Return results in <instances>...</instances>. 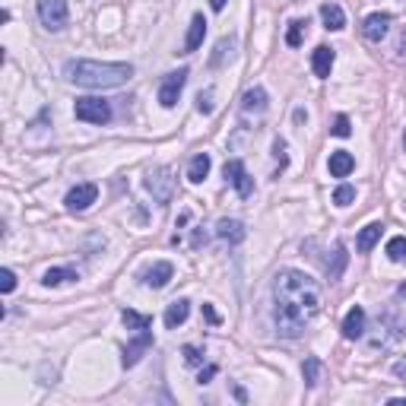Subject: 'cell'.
<instances>
[{"label": "cell", "mask_w": 406, "mask_h": 406, "mask_svg": "<svg viewBox=\"0 0 406 406\" xmlns=\"http://www.w3.org/2000/svg\"><path fill=\"white\" fill-rule=\"evenodd\" d=\"M321 286L301 270H279L273 279V321L279 337L295 339L305 333L311 321L321 315Z\"/></svg>", "instance_id": "obj_1"}, {"label": "cell", "mask_w": 406, "mask_h": 406, "mask_svg": "<svg viewBox=\"0 0 406 406\" xmlns=\"http://www.w3.org/2000/svg\"><path fill=\"white\" fill-rule=\"evenodd\" d=\"M64 76L83 89H114L134 76V67L130 64H108V60H70L64 67Z\"/></svg>", "instance_id": "obj_2"}, {"label": "cell", "mask_w": 406, "mask_h": 406, "mask_svg": "<svg viewBox=\"0 0 406 406\" xmlns=\"http://www.w3.org/2000/svg\"><path fill=\"white\" fill-rule=\"evenodd\" d=\"M146 191L152 194V200H156L159 206L172 203V197H175V178H172V168H168V166L152 168V172L146 175Z\"/></svg>", "instance_id": "obj_3"}, {"label": "cell", "mask_w": 406, "mask_h": 406, "mask_svg": "<svg viewBox=\"0 0 406 406\" xmlns=\"http://www.w3.org/2000/svg\"><path fill=\"white\" fill-rule=\"evenodd\" d=\"M73 114L76 121H86V124H108L112 121V105H108L105 98H76V105H73Z\"/></svg>", "instance_id": "obj_4"}, {"label": "cell", "mask_w": 406, "mask_h": 406, "mask_svg": "<svg viewBox=\"0 0 406 406\" xmlns=\"http://www.w3.org/2000/svg\"><path fill=\"white\" fill-rule=\"evenodd\" d=\"M38 19H42L45 29L60 32L64 26H67V19H70L67 0H38Z\"/></svg>", "instance_id": "obj_5"}, {"label": "cell", "mask_w": 406, "mask_h": 406, "mask_svg": "<svg viewBox=\"0 0 406 406\" xmlns=\"http://www.w3.org/2000/svg\"><path fill=\"white\" fill-rule=\"evenodd\" d=\"M98 197V184H92V181H83V184H76V188L67 191V197H64V206H67L70 213H86L96 203Z\"/></svg>", "instance_id": "obj_6"}, {"label": "cell", "mask_w": 406, "mask_h": 406, "mask_svg": "<svg viewBox=\"0 0 406 406\" xmlns=\"http://www.w3.org/2000/svg\"><path fill=\"white\" fill-rule=\"evenodd\" d=\"M222 172H226L229 184L238 191V197H251V194H254V178L248 175V168H245V162H241V159H229Z\"/></svg>", "instance_id": "obj_7"}, {"label": "cell", "mask_w": 406, "mask_h": 406, "mask_svg": "<svg viewBox=\"0 0 406 406\" xmlns=\"http://www.w3.org/2000/svg\"><path fill=\"white\" fill-rule=\"evenodd\" d=\"M184 83H188V70L181 67L178 73H168L162 83H159V102H162V108H175L178 105V96L181 89H184Z\"/></svg>", "instance_id": "obj_8"}, {"label": "cell", "mask_w": 406, "mask_h": 406, "mask_svg": "<svg viewBox=\"0 0 406 406\" xmlns=\"http://www.w3.org/2000/svg\"><path fill=\"white\" fill-rule=\"evenodd\" d=\"M150 346H152V330L146 327V330L136 333V337L127 343V349H124V369H134L136 362L143 359V353H146Z\"/></svg>", "instance_id": "obj_9"}, {"label": "cell", "mask_w": 406, "mask_h": 406, "mask_svg": "<svg viewBox=\"0 0 406 406\" xmlns=\"http://www.w3.org/2000/svg\"><path fill=\"white\" fill-rule=\"evenodd\" d=\"M391 23H394L391 13H371V16H365V23H362V35L369 38V42H381V38L391 32Z\"/></svg>", "instance_id": "obj_10"}, {"label": "cell", "mask_w": 406, "mask_h": 406, "mask_svg": "<svg viewBox=\"0 0 406 406\" xmlns=\"http://www.w3.org/2000/svg\"><path fill=\"white\" fill-rule=\"evenodd\" d=\"M216 238L226 241V245H241V241L248 238V229H245V222H238V219H219Z\"/></svg>", "instance_id": "obj_11"}, {"label": "cell", "mask_w": 406, "mask_h": 406, "mask_svg": "<svg viewBox=\"0 0 406 406\" xmlns=\"http://www.w3.org/2000/svg\"><path fill=\"white\" fill-rule=\"evenodd\" d=\"M365 308L362 305H353V308L346 311V317H343V337L346 339H359L362 333H365Z\"/></svg>", "instance_id": "obj_12"}, {"label": "cell", "mask_w": 406, "mask_h": 406, "mask_svg": "<svg viewBox=\"0 0 406 406\" xmlns=\"http://www.w3.org/2000/svg\"><path fill=\"white\" fill-rule=\"evenodd\" d=\"M172 276H175V267H172V263H168V261H159V263H152L150 270L143 273V283L150 289H166Z\"/></svg>", "instance_id": "obj_13"}, {"label": "cell", "mask_w": 406, "mask_h": 406, "mask_svg": "<svg viewBox=\"0 0 406 406\" xmlns=\"http://www.w3.org/2000/svg\"><path fill=\"white\" fill-rule=\"evenodd\" d=\"M333 60H337V54H333V48L327 45H317L315 51H311V70H315V76H321V80H327L333 70Z\"/></svg>", "instance_id": "obj_14"}, {"label": "cell", "mask_w": 406, "mask_h": 406, "mask_svg": "<svg viewBox=\"0 0 406 406\" xmlns=\"http://www.w3.org/2000/svg\"><path fill=\"white\" fill-rule=\"evenodd\" d=\"M327 168H330V175H333V178H346V175L355 168L353 152H346V150L330 152V162H327Z\"/></svg>", "instance_id": "obj_15"}, {"label": "cell", "mask_w": 406, "mask_h": 406, "mask_svg": "<svg viewBox=\"0 0 406 406\" xmlns=\"http://www.w3.org/2000/svg\"><path fill=\"white\" fill-rule=\"evenodd\" d=\"M241 112L245 114H263L267 112V92H263V86H254V89L245 92V98H241Z\"/></svg>", "instance_id": "obj_16"}, {"label": "cell", "mask_w": 406, "mask_h": 406, "mask_svg": "<svg viewBox=\"0 0 406 406\" xmlns=\"http://www.w3.org/2000/svg\"><path fill=\"white\" fill-rule=\"evenodd\" d=\"M188 315H191V301L188 299H175L172 305L166 308V327H168V330L181 327V324L188 321Z\"/></svg>", "instance_id": "obj_17"}, {"label": "cell", "mask_w": 406, "mask_h": 406, "mask_svg": "<svg viewBox=\"0 0 406 406\" xmlns=\"http://www.w3.org/2000/svg\"><path fill=\"white\" fill-rule=\"evenodd\" d=\"M203 35H206V19H203V13H197L194 19H191V29H188V38H184V54L197 51V48L203 45Z\"/></svg>", "instance_id": "obj_18"}, {"label": "cell", "mask_w": 406, "mask_h": 406, "mask_svg": "<svg viewBox=\"0 0 406 406\" xmlns=\"http://www.w3.org/2000/svg\"><path fill=\"white\" fill-rule=\"evenodd\" d=\"M346 263H349L346 245H337V248H333V257H327V263H324V270H327V276L330 279H339L343 276V270H346Z\"/></svg>", "instance_id": "obj_19"}, {"label": "cell", "mask_w": 406, "mask_h": 406, "mask_svg": "<svg viewBox=\"0 0 406 406\" xmlns=\"http://www.w3.org/2000/svg\"><path fill=\"white\" fill-rule=\"evenodd\" d=\"M210 168H213V159L206 156V152H197V156L191 159V166H188V181L191 184H200V181L210 175Z\"/></svg>", "instance_id": "obj_20"}, {"label": "cell", "mask_w": 406, "mask_h": 406, "mask_svg": "<svg viewBox=\"0 0 406 406\" xmlns=\"http://www.w3.org/2000/svg\"><path fill=\"white\" fill-rule=\"evenodd\" d=\"M321 19H324V29H330V32H339L343 26H346V13L339 10V3H324Z\"/></svg>", "instance_id": "obj_21"}, {"label": "cell", "mask_w": 406, "mask_h": 406, "mask_svg": "<svg viewBox=\"0 0 406 406\" xmlns=\"http://www.w3.org/2000/svg\"><path fill=\"white\" fill-rule=\"evenodd\" d=\"M381 232H384V226H381V222H369V226H365V229L359 232V241H355V248H359L362 254H369V251L378 245Z\"/></svg>", "instance_id": "obj_22"}, {"label": "cell", "mask_w": 406, "mask_h": 406, "mask_svg": "<svg viewBox=\"0 0 406 406\" xmlns=\"http://www.w3.org/2000/svg\"><path fill=\"white\" fill-rule=\"evenodd\" d=\"M73 279H76V270H70V267H51V270H45L42 283H45L48 289H58V286H64V283H73Z\"/></svg>", "instance_id": "obj_23"}, {"label": "cell", "mask_w": 406, "mask_h": 406, "mask_svg": "<svg viewBox=\"0 0 406 406\" xmlns=\"http://www.w3.org/2000/svg\"><path fill=\"white\" fill-rule=\"evenodd\" d=\"M235 48H238V42H235V35H229V38H222L216 45V54L210 58V67H222L226 64V58L232 60L235 58Z\"/></svg>", "instance_id": "obj_24"}, {"label": "cell", "mask_w": 406, "mask_h": 406, "mask_svg": "<svg viewBox=\"0 0 406 406\" xmlns=\"http://www.w3.org/2000/svg\"><path fill=\"white\" fill-rule=\"evenodd\" d=\"M121 321H124V327H127V330H134V333L152 327V317L140 315V311H134V308H124V311H121Z\"/></svg>", "instance_id": "obj_25"}, {"label": "cell", "mask_w": 406, "mask_h": 406, "mask_svg": "<svg viewBox=\"0 0 406 406\" xmlns=\"http://www.w3.org/2000/svg\"><path fill=\"white\" fill-rule=\"evenodd\" d=\"M387 257H391L394 263L406 261V235H394V238L387 241Z\"/></svg>", "instance_id": "obj_26"}, {"label": "cell", "mask_w": 406, "mask_h": 406, "mask_svg": "<svg viewBox=\"0 0 406 406\" xmlns=\"http://www.w3.org/2000/svg\"><path fill=\"white\" fill-rule=\"evenodd\" d=\"M317 371H321V362H317L315 355H308L305 365H301V375H305V384H308V387H315L317 384Z\"/></svg>", "instance_id": "obj_27"}, {"label": "cell", "mask_w": 406, "mask_h": 406, "mask_svg": "<svg viewBox=\"0 0 406 406\" xmlns=\"http://www.w3.org/2000/svg\"><path fill=\"white\" fill-rule=\"evenodd\" d=\"M353 200H355V188H353V184H339V188L333 191V203H337V206H349Z\"/></svg>", "instance_id": "obj_28"}, {"label": "cell", "mask_w": 406, "mask_h": 406, "mask_svg": "<svg viewBox=\"0 0 406 406\" xmlns=\"http://www.w3.org/2000/svg\"><path fill=\"white\" fill-rule=\"evenodd\" d=\"M308 23H301V19H295V23H289V32H286V45L289 48H299L301 45V29H305Z\"/></svg>", "instance_id": "obj_29"}, {"label": "cell", "mask_w": 406, "mask_h": 406, "mask_svg": "<svg viewBox=\"0 0 406 406\" xmlns=\"http://www.w3.org/2000/svg\"><path fill=\"white\" fill-rule=\"evenodd\" d=\"M330 134H333V136H349V134H353V124H349L346 114H337V121H333Z\"/></svg>", "instance_id": "obj_30"}, {"label": "cell", "mask_w": 406, "mask_h": 406, "mask_svg": "<svg viewBox=\"0 0 406 406\" xmlns=\"http://www.w3.org/2000/svg\"><path fill=\"white\" fill-rule=\"evenodd\" d=\"M181 355H184L188 365H203V349L200 346H184L181 349Z\"/></svg>", "instance_id": "obj_31"}, {"label": "cell", "mask_w": 406, "mask_h": 406, "mask_svg": "<svg viewBox=\"0 0 406 406\" xmlns=\"http://www.w3.org/2000/svg\"><path fill=\"white\" fill-rule=\"evenodd\" d=\"M0 289H3V292H13V289H16V273L10 270V267H3V270H0Z\"/></svg>", "instance_id": "obj_32"}, {"label": "cell", "mask_w": 406, "mask_h": 406, "mask_svg": "<svg viewBox=\"0 0 406 406\" xmlns=\"http://www.w3.org/2000/svg\"><path fill=\"white\" fill-rule=\"evenodd\" d=\"M197 112H203V114L213 112V89H206V92H200V96H197Z\"/></svg>", "instance_id": "obj_33"}, {"label": "cell", "mask_w": 406, "mask_h": 406, "mask_svg": "<svg viewBox=\"0 0 406 406\" xmlns=\"http://www.w3.org/2000/svg\"><path fill=\"white\" fill-rule=\"evenodd\" d=\"M273 152H276L279 159V172L289 166V156H286V140H273Z\"/></svg>", "instance_id": "obj_34"}, {"label": "cell", "mask_w": 406, "mask_h": 406, "mask_svg": "<svg viewBox=\"0 0 406 406\" xmlns=\"http://www.w3.org/2000/svg\"><path fill=\"white\" fill-rule=\"evenodd\" d=\"M213 375H216V365H206V369L200 371V378H197V381H200V384H210Z\"/></svg>", "instance_id": "obj_35"}, {"label": "cell", "mask_w": 406, "mask_h": 406, "mask_svg": "<svg viewBox=\"0 0 406 406\" xmlns=\"http://www.w3.org/2000/svg\"><path fill=\"white\" fill-rule=\"evenodd\" d=\"M203 317H206L210 324H219V315L213 311V305H203Z\"/></svg>", "instance_id": "obj_36"}, {"label": "cell", "mask_w": 406, "mask_h": 406, "mask_svg": "<svg viewBox=\"0 0 406 406\" xmlns=\"http://www.w3.org/2000/svg\"><path fill=\"white\" fill-rule=\"evenodd\" d=\"M394 375H397V378H406V359L394 362Z\"/></svg>", "instance_id": "obj_37"}, {"label": "cell", "mask_w": 406, "mask_h": 406, "mask_svg": "<svg viewBox=\"0 0 406 406\" xmlns=\"http://www.w3.org/2000/svg\"><path fill=\"white\" fill-rule=\"evenodd\" d=\"M397 51L406 58V26H403V32H400V45H397Z\"/></svg>", "instance_id": "obj_38"}, {"label": "cell", "mask_w": 406, "mask_h": 406, "mask_svg": "<svg viewBox=\"0 0 406 406\" xmlns=\"http://www.w3.org/2000/svg\"><path fill=\"white\" fill-rule=\"evenodd\" d=\"M226 3H229V0H210V7L216 10V13H219V10H226Z\"/></svg>", "instance_id": "obj_39"}, {"label": "cell", "mask_w": 406, "mask_h": 406, "mask_svg": "<svg viewBox=\"0 0 406 406\" xmlns=\"http://www.w3.org/2000/svg\"><path fill=\"white\" fill-rule=\"evenodd\" d=\"M397 292H400V295H403V299H406V283H400V289H397Z\"/></svg>", "instance_id": "obj_40"}, {"label": "cell", "mask_w": 406, "mask_h": 406, "mask_svg": "<svg viewBox=\"0 0 406 406\" xmlns=\"http://www.w3.org/2000/svg\"><path fill=\"white\" fill-rule=\"evenodd\" d=\"M403 146H406V130H403Z\"/></svg>", "instance_id": "obj_41"}]
</instances>
